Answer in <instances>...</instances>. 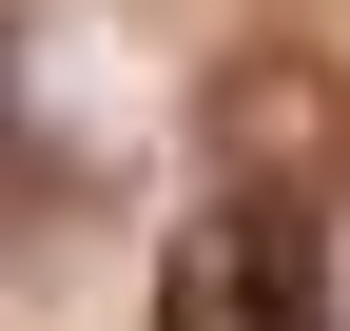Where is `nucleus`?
<instances>
[{
    "label": "nucleus",
    "instance_id": "nucleus-3",
    "mask_svg": "<svg viewBox=\"0 0 350 331\" xmlns=\"http://www.w3.org/2000/svg\"><path fill=\"white\" fill-rule=\"evenodd\" d=\"M156 331H175V312H156Z\"/></svg>",
    "mask_w": 350,
    "mask_h": 331
},
{
    "label": "nucleus",
    "instance_id": "nucleus-1",
    "mask_svg": "<svg viewBox=\"0 0 350 331\" xmlns=\"http://www.w3.org/2000/svg\"><path fill=\"white\" fill-rule=\"evenodd\" d=\"M156 312L175 331H331V234L312 195H195L156 254Z\"/></svg>",
    "mask_w": 350,
    "mask_h": 331
},
{
    "label": "nucleus",
    "instance_id": "nucleus-2",
    "mask_svg": "<svg viewBox=\"0 0 350 331\" xmlns=\"http://www.w3.org/2000/svg\"><path fill=\"white\" fill-rule=\"evenodd\" d=\"M214 156H234V195H312L350 156V59H312V39L234 59V78H214Z\"/></svg>",
    "mask_w": 350,
    "mask_h": 331
}]
</instances>
